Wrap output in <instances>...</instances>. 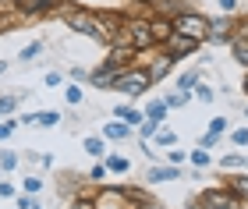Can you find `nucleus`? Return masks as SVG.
<instances>
[{"label": "nucleus", "mask_w": 248, "mask_h": 209, "mask_svg": "<svg viewBox=\"0 0 248 209\" xmlns=\"http://www.w3.org/2000/svg\"><path fill=\"white\" fill-rule=\"evenodd\" d=\"M103 163H107V170H110V174H128V170H131V160H128V156H121V152H107Z\"/></svg>", "instance_id": "20"}, {"label": "nucleus", "mask_w": 248, "mask_h": 209, "mask_svg": "<svg viewBox=\"0 0 248 209\" xmlns=\"http://www.w3.org/2000/svg\"><path fill=\"white\" fill-rule=\"evenodd\" d=\"M46 85H50V89H57V85H64V75H61V71H50V75H46Z\"/></svg>", "instance_id": "46"}, {"label": "nucleus", "mask_w": 248, "mask_h": 209, "mask_svg": "<svg viewBox=\"0 0 248 209\" xmlns=\"http://www.w3.org/2000/svg\"><path fill=\"white\" fill-rule=\"evenodd\" d=\"M231 57H234V64H241L248 71V39H234L231 43Z\"/></svg>", "instance_id": "23"}, {"label": "nucleus", "mask_w": 248, "mask_h": 209, "mask_svg": "<svg viewBox=\"0 0 248 209\" xmlns=\"http://www.w3.org/2000/svg\"><path fill=\"white\" fill-rule=\"evenodd\" d=\"M21 96H25V92H18V96H11V92H4V96H0V117L15 114V110H18V103H21Z\"/></svg>", "instance_id": "27"}, {"label": "nucleus", "mask_w": 248, "mask_h": 209, "mask_svg": "<svg viewBox=\"0 0 248 209\" xmlns=\"http://www.w3.org/2000/svg\"><path fill=\"white\" fill-rule=\"evenodd\" d=\"M96 209H135V202L128 199L124 184H103L96 188Z\"/></svg>", "instance_id": "6"}, {"label": "nucleus", "mask_w": 248, "mask_h": 209, "mask_svg": "<svg viewBox=\"0 0 248 209\" xmlns=\"http://www.w3.org/2000/svg\"><path fill=\"white\" fill-rule=\"evenodd\" d=\"M199 78H202V71L199 68H191V71H185V75H177V89L181 92H191L199 85Z\"/></svg>", "instance_id": "24"}, {"label": "nucleus", "mask_w": 248, "mask_h": 209, "mask_svg": "<svg viewBox=\"0 0 248 209\" xmlns=\"http://www.w3.org/2000/svg\"><path fill=\"white\" fill-rule=\"evenodd\" d=\"M241 92L248 96V71H245V82H241Z\"/></svg>", "instance_id": "50"}, {"label": "nucleus", "mask_w": 248, "mask_h": 209, "mask_svg": "<svg viewBox=\"0 0 248 209\" xmlns=\"http://www.w3.org/2000/svg\"><path fill=\"white\" fill-rule=\"evenodd\" d=\"M223 184L238 195V199L248 206V174H234V170H227V178H223Z\"/></svg>", "instance_id": "18"}, {"label": "nucleus", "mask_w": 248, "mask_h": 209, "mask_svg": "<svg viewBox=\"0 0 248 209\" xmlns=\"http://www.w3.org/2000/svg\"><path fill=\"white\" fill-rule=\"evenodd\" d=\"M71 82H89V68L85 64H75L71 68Z\"/></svg>", "instance_id": "41"}, {"label": "nucleus", "mask_w": 248, "mask_h": 209, "mask_svg": "<svg viewBox=\"0 0 248 209\" xmlns=\"http://www.w3.org/2000/svg\"><path fill=\"white\" fill-rule=\"evenodd\" d=\"M103 138L107 142H128L131 138V124H124L121 117L117 120H107V124H103Z\"/></svg>", "instance_id": "15"}, {"label": "nucleus", "mask_w": 248, "mask_h": 209, "mask_svg": "<svg viewBox=\"0 0 248 209\" xmlns=\"http://www.w3.org/2000/svg\"><path fill=\"white\" fill-rule=\"evenodd\" d=\"M0 120H4V117H0ZM21 124V120H4V124H0V142H7L11 138V131H15Z\"/></svg>", "instance_id": "39"}, {"label": "nucleus", "mask_w": 248, "mask_h": 209, "mask_svg": "<svg viewBox=\"0 0 248 209\" xmlns=\"http://www.w3.org/2000/svg\"><path fill=\"white\" fill-rule=\"evenodd\" d=\"M32 209H43V206H39V202H36V206H32Z\"/></svg>", "instance_id": "53"}, {"label": "nucleus", "mask_w": 248, "mask_h": 209, "mask_svg": "<svg viewBox=\"0 0 248 209\" xmlns=\"http://www.w3.org/2000/svg\"><path fill=\"white\" fill-rule=\"evenodd\" d=\"M57 15L64 18L67 32H75V36H85V39H96V43H107V32H103V21H99V11H96V7L61 4Z\"/></svg>", "instance_id": "1"}, {"label": "nucleus", "mask_w": 248, "mask_h": 209, "mask_svg": "<svg viewBox=\"0 0 248 209\" xmlns=\"http://www.w3.org/2000/svg\"><path fill=\"white\" fill-rule=\"evenodd\" d=\"M117 75H121V71H114L110 64H96V68L89 71V85H93V89H114Z\"/></svg>", "instance_id": "12"}, {"label": "nucleus", "mask_w": 248, "mask_h": 209, "mask_svg": "<svg viewBox=\"0 0 248 209\" xmlns=\"http://www.w3.org/2000/svg\"><path fill=\"white\" fill-rule=\"evenodd\" d=\"M223 170H245V156H238V152H227V156L220 160Z\"/></svg>", "instance_id": "34"}, {"label": "nucleus", "mask_w": 248, "mask_h": 209, "mask_svg": "<svg viewBox=\"0 0 248 209\" xmlns=\"http://www.w3.org/2000/svg\"><path fill=\"white\" fill-rule=\"evenodd\" d=\"M234 25H238V18H234V15L209 18V36H206V43H213V46H231V43H234Z\"/></svg>", "instance_id": "7"}, {"label": "nucleus", "mask_w": 248, "mask_h": 209, "mask_svg": "<svg viewBox=\"0 0 248 209\" xmlns=\"http://www.w3.org/2000/svg\"><path fill=\"white\" fill-rule=\"evenodd\" d=\"M181 11H188V0H153V15L160 18H174Z\"/></svg>", "instance_id": "17"}, {"label": "nucleus", "mask_w": 248, "mask_h": 209, "mask_svg": "<svg viewBox=\"0 0 248 209\" xmlns=\"http://www.w3.org/2000/svg\"><path fill=\"white\" fill-rule=\"evenodd\" d=\"M174 32V21L170 18H160V15H153V36H156V43H163L167 36Z\"/></svg>", "instance_id": "22"}, {"label": "nucleus", "mask_w": 248, "mask_h": 209, "mask_svg": "<svg viewBox=\"0 0 248 209\" xmlns=\"http://www.w3.org/2000/svg\"><path fill=\"white\" fill-rule=\"evenodd\" d=\"M82 146H85V152H89V156H93V160L107 156V138H103V135H89V138L82 142Z\"/></svg>", "instance_id": "21"}, {"label": "nucleus", "mask_w": 248, "mask_h": 209, "mask_svg": "<svg viewBox=\"0 0 248 209\" xmlns=\"http://www.w3.org/2000/svg\"><path fill=\"white\" fill-rule=\"evenodd\" d=\"M4 71H7V60H0V75H4Z\"/></svg>", "instance_id": "52"}, {"label": "nucleus", "mask_w": 248, "mask_h": 209, "mask_svg": "<svg viewBox=\"0 0 248 209\" xmlns=\"http://www.w3.org/2000/svg\"><path fill=\"white\" fill-rule=\"evenodd\" d=\"M234 206H241V199L227 188V184H220V188H206V192H199L195 199L188 202V209H234Z\"/></svg>", "instance_id": "5"}, {"label": "nucleus", "mask_w": 248, "mask_h": 209, "mask_svg": "<svg viewBox=\"0 0 248 209\" xmlns=\"http://www.w3.org/2000/svg\"><path fill=\"white\" fill-rule=\"evenodd\" d=\"M181 178V167H174V163H167V167H153L145 170V184H167V181H177Z\"/></svg>", "instance_id": "13"}, {"label": "nucleus", "mask_w": 248, "mask_h": 209, "mask_svg": "<svg viewBox=\"0 0 248 209\" xmlns=\"http://www.w3.org/2000/svg\"><path fill=\"white\" fill-rule=\"evenodd\" d=\"M64 100L71 103V106H78L85 100V89H82V82H67V89H64Z\"/></svg>", "instance_id": "25"}, {"label": "nucleus", "mask_w": 248, "mask_h": 209, "mask_svg": "<svg viewBox=\"0 0 248 209\" xmlns=\"http://www.w3.org/2000/svg\"><path fill=\"white\" fill-rule=\"evenodd\" d=\"M234 39H248V18H238V25H234Z\"/></svg>", "instance_id": "45"}, {"label": "nucleus", "mask_w": 248, "mask_h": 209, "mask_svg": "<svg viewBox=\"0 0 248 209\" xmlns=\"http://www.w3.org/2000/svg\"><path fill=\"white\" fill-rule=\"evenodd\" d=\"M107 174H110V170H107V163H93V170L85 174V181H89V184H103Z\"/></svg>", "instance_id": "33"}, {"label": "nucleus", "mask_w": 248, "mask_h": 209, "mask_svg": "<svg viewBox=\"0 0 248 209\" xmlns=\"http://www.w3.org/2000/svg\"><path fill=\"white\" fill-rule=\"evenodd\" d=\"M124 25H128V36H131V46L135 53H153V50H160V43H156L153 36V18H124Z\"/></svg>", "instance_id": "3"}, {"label": "nucleus", "mask_w": 248, "mask_h": 209, "mask_svg": "<svg viewBox=\"0 0 248 209\" xmlns=\"http://www.w3.org/2000/svg\"><path fill=\"white\" fill-rule=\"evenodd\" d=\"M156 131H160V120H149V117H145L142 124H139V138H142V142H149Z\"/></svg>", "instance_id": "32"}, {"label": "nucleus", "mask_w": 248, "mask_h": 209, "mask_svg": "<svg viewBox=\"0 0 248 209\" xmlns=\"http://www.w3.org/2000/svg\"><path fill=\"white\" fill-rule=\"evenodd\" d=\"M21 15H18V0H0V29L7 25H18Z\"/></svg>", "instance_id": "19"}, {"label": "nucleus", "mask_w": 248, "mask_h": 209, "mask_svg": "<svg viewBox=\"0 0 248 209\" xmlns=\"http://www.w3.org/2000/svg\"><path fill=\"white\" fill-rule=\"evenodd\" d=\"M78 4H103V0H78Z\"/></svg>", "instance_id": "51"}, {"label": "nucleus", "mask_w": 248, "mask_h": 209, "mask_svg": "<svg viewBox=\"0 0 248 209\" xmlns=\"http://www.w3.org/2000/svg\"><path fill=\"white\" fill-rule=\"evenodd\" d=\"M57 11H61V0H18V15H21V21H36V18L57 15Z\"/></svg>", "instance_id": "8"}, {"label": "nucleus", "mask_w": 248, "mask_h": 209, "mask_svg": "<svg viewBox=\"0 0 248 209\" xmlns=\"http://www.w3.org/2000/svg\"><path fill=\"white\" fill-rule=\"evenodd\" d=\"M191 92H195V100H199V103H213V100H217V92H213V85H206V82H199V85H195V89H191Z\"/></svg>", "instance_id": "31"}, {"label": "nucleus", "mask_w": 248, "mask_h": 209, "mask_svg": "<svg viewBox=\"0 0 248 209\" xmlns=\"http://www.w3.org/2000/svg\"><path fill=\"white\" fill-rule=\"evenodd\" d=\"M160 46L170 53L174 60H181V57H191V53H195L202 43H199V39H191V36H181V32H170V36H167Z\"/></svg>", "instance_id": "9"}, {"label": "nucleus", "mask_w": 248, "mask_h": 209, "mask_svg": "<svg viewBox=\"0 0 248 209\" xmlns=\"http://www.w3.org/2000/svg\"><path fill=\"white\" fill-rule=\"evenodd\" d=\"M188 160H191V167H199V170H206L209 163H213L209 149H202V146H199V149H191V152H188Z\"/></svg>", "instance_id": "26"}, {"label": "nucleus", "mask_w": 248, "mask_h": 209, "mask_svg": "<svg viewBox=\"0 0 248 209\" xmlns=\"http://www.w3.org/2000/svg\"><path fill=\"white\" fill-rule=\"evenodd\" d=\"M153 142H156V146H174L177 135H174V131H167V128H160V131L153 135Z\"/></svg>", "instance_id": "35"}, {"label": "nucleus", "mask_w": 248, "mask_h": 209, "mask_svg": "<svg viewBox=\"0 0 248 209\" xmlns=\"http://www.w3.org/2000/svg\"><path fill=\"white\" fill-rule=\"evenodd\" d=\"M21 124H32V128H57L61 124V114L57 110H39V114H25Z\"/></svg>", "instance_id": "14"}, {"label": "nucleus", "mask_w": 248, "mask_h": 209, "mask_svg": "<svg viewBox=\"0 0 248 209\" xmlns=\"http://www.w3.org/2000/svg\"><path fill=\"white\" fill-rule=\"evenodd\" d=\"M174 64H177V60H174L170 53H167V50L160 46V50L153 53V60L145 64V71H149V82H153V85H156V82H163L167 75H170V68H174Z\"/></svg>", "instance_id": "10"}, {"label": "nucleus", "mask_w": 248, "mask_h": 209, "mask_svg": "<svg viewBox=\"0 0 248 209\" xmlns=\"http://www.w3.org/2000/svg\"><path fill=\"white\" fill-rule=\"evenodd\" d=\"M32 206H36V195H18V209H32Z\"/></svg>", "instance_id": "47"}, {"label": "nucleus", "mask_w": 248, "mask_h": 209, "mask_svg": "<svg viewBox=\"0 0 248 209\" xmlns=\"http://www.w3.org/2000/svg\"><path fill=\"white\" fill-rule=\"evenodd\" d=\"M18 167V152H11V149H0V170L4 174H11Z\"/></svg>", "instance_id": "30"}, {"label": "nucleus", "mask_w": 248, "mask_h": 209, "mask_svg": "<svg viewBox=\"0 0 248 209\" xmlns=\"http://www.w3.org/2000/svg\"><path fill=\"white\" fill-rule=\"evenodd\" d=\"M135 7H153V0H131Z\"/></svg>", "instance_id": "49"}, {"label": "nucleus", "mask_w": 248, "mask_h": 209, "mask_svg": "<svg viewBox=\"0 0 248 209\" xmlns=\"http://www.w3.org/2000/svg\"><path fill=\"white\" fill-rule=\"evenodd\" d=\"M39 53H43V43H29V46L18 53V60H36Z\"/></svg>", "instance_id": "36"}, {"label": "nucleus", "mask_w": 248, "mask_h": 209, "mask_svg": "<svg viewBox=\"0 0 248 209\" xmlns=\"http://www.w3.org/2000/svg\"><path fill=\"white\" fill-rule=\"evenodd\" d=\"M231 142H234V146H248V128H234L231 131Z\"/></svg>", "instance_id": "40"}, {"label": "nucleus", "mask_w": 248, "mask_h": 209, "mask_svg": "<svg viewBox=\"0 0 248 209\" xmlns=\"http://www.w3.org/2000/svg\"><path fill=\"white\" fill-rule=\"evenodd\" d=\"M220 7H223V15H234V7H238V0H220Z\"/></svg>", "instance_id": "48"}, {"label": "nucleus", "mask_w": 248, "mask_h": 209, "mask_svg": "<svg viewBox=\"0 0 248 209\" xmlns=\"http://www.w3.org/2000/svg\"><path fill=\"white\" fill-rule=\"evenodd\" d=\"M217 142H220V135H213V131H206V135L199 138V146H202V149H217Z\"/></svg>", "instance_id": "43"}, {"label": "nucleus", "mask_w": 248, "mask_h": 209, "mask_svg": "<svg viewBox=\"0 0 248 209\" xmlns=\"http://www.w3.org/2000/svg\"><path fill=\"white\" fill-rule=\"evenodd\" d=\"M170 21H174V32L191 36V39H199V43H206V36H209V18L202 15V11H195V7H188V11H181V15H174Z\"/></svg>", "instance_id": "4"}, {"label": "nucleus", "mask_w": 248, "mask_h": 209, "mask_svg": "<svg viewBox=\"0 0 248 209\" xmlns=\"http://www.w3.org/2000/svg\"><path fill=\"white\" fill-rule=\"evenodd\" d=\"M0 199H15V184L7 178H0Z\"/></svg>", "instance_id": "44"}, {"label": "nucleus", "mask_w": 248, "mask_h": 209, "mask_svg": "<svg viewBox=\"0 0 248 209\" xmlns=\"http://www.w3.org/2000/svg\"><path fill=\"white\" fill-rule=\"evenodd\" d=\"M145 117H149V120H160V124H163V120H167V103H163V100H153L149 106H145Z\"/></svg>", "instance_id": "29"}, {"label": "nucleus", "mask_w": 248, "mask_h": 209, "mask_svg": "<svg viewBox=\"0 0 248 209\" xmlns=\"http://www.w3.org/2000/svg\"><path fill=\"white\" fill-rule=\"evenodd\" d=\"M25 192H29V195H39V192H43V178H39V174L25 178Z\"/></svg>", "instance_id": "37"}, {"label": "nucleus", "mask_w": 248, "mask_h": 209, "mask_svg": "<svg viewBox=\"0 0 248 209\" xmlns=\"http://www.w3.org/2000/svg\"><path fill=\"white\" fill-rule=\"evenodd\" d=\"M163 103H167V110H177V106H188L191 103V92H170V96H163Z\"/></svg>", "instance_id": "28"}, {"label": "nucleus", "mask_w": 248, "mask_h": 209, "mask_svg": "<svg viewBox=\"0 0 248 209\" xmlns=\"http://www.w3.org/2000/svg\"><path fill=\"white\" fill-rule=\"evenodd\" d=\"M114 117H121L124 124H131V128H139L142 120H145V110L131 106V103H117V106H114Z\"/></svg>", "instance_id": "16"}, {"label": "nucleus", "mask_w": 248, "mask_h": 209, "mask_svg": "<svg viewBox=\"0 0 248 209\" xmlns=\"http://www.w3.org/2000/svg\"><path fill=\"white\" fill-rule=\"evenodd\" d=\"M135 57H139L135 46H110L107 57H103V64H110L114 71H124V68H131V64H135Z\"/></svg>", "instance_id": "11"}, {"label": "nucleus", "mask_w": 248, "mask_h": 209, "mask_svg": "<svg viewBox=\"0 0 248 209\" xmlns=\"http://www.w3.org/2000/svg\"><path fill=\"white\" fill-rule=\"evenodd\" d=\"M245 170H248V160H245Z\"/></svg>", "instance_id": "55"}, {"label": "nucleus", "mask_w": 248, "mask_h": 209, "mask_svg": "<svg viewBox=\"0 0 248 209\" xmlns=\"http://www.w3.org/2000/svg\"><path fill=\"white\" fill-rule=\"evenodd\" d=\"M185 160H188L185 149H170V152H167V163H174V167H185Z\"/></svg>", "instance_id": "38"}, {"label": "nucleus", "mask_w": 248, "mask_h": 209, "mask_svg": "<svg viewBox=\"0 0 248 209\" xmlns=\"http://www.w3.org/2000/svg\"><path fill=\"white\" fill-rule=\"evenodd\" d=\"M209 131H213V135H223V131H227V117H213L209 120Z\"/></svg>", "instance_id": "42"}, {"label": "nucleus", "mask_w": 248, "mask_h": 209, "mask_svg": "<svg viewBox=\"0 0 248 209\" xmlns=\"http://www.w3.org/2000/svg\"><path fill=\"white\" fill-rule=\"evenodd\" d=\"M114 89L124 92L128 100H139L142 92H149V89H153V82H149V71H145V64H131V68H124V71L117 75Z\"/></svg>", "instance_id": "2"}, {"label": "nucleus", "mask_w": 248, "mask_h": 209, "mask_svg": "<svg viewBox=\"0 0 248 209\" xmlns=\"http://www.w3.org/2000/svg\"><path fill=\"white\" fill-rule=\"evenodd\" d=\"M245 117H248V106H245Z\"/></svg>", "instance_id": "54"}]
</instances>
